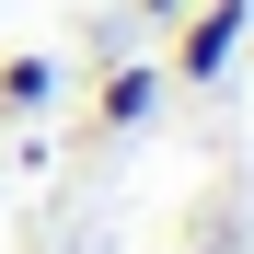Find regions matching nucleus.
<instances>
[{
    "mask_svg": "<svg viewBox=\"0 0 254 254\" xmlns=\"http://www.w3.org/2000/svg\"><path fill=\"white\" fill-rule=\"evenodd\" d=\"M162 104V69H104V127H139Z\"/></svg>",
    "mask_w": 254,
    "mask_h": 254,
    "instance_id": "nucleus-3",
    "label": "nucleus"
},
{
    "mask_svg": "<svg viewBox=\"0 0 254 254\" xmlns=\"http://www.w3.org/2000/svg\"><path fill=\"white\" fill-rule=\"evenodd\" d=\"M58 81H69L58 58H0V116H47V104H58Z\"/></svg>",
    "mask_w": 254,
    "mask_h": 254,
    "instance_id": "nucleus-2",
    "label": "nucleus"
},
{
    "mask_svg": "<svg viewBox=\"0 0 254 254\" xmlns=\"http://www.w3.org/2000/svg\"><path fill=\"white\" fill-rule=\"evenodd\" d=\"M243 35H254V0H196L185 35H174V81H220L243 58Z\"/></svg>",
    "mask_w": 254,
    "mask_h": 254,
    "instance_id": "nucleus-1",
    "label": "nucleus"
}]
</instances>
